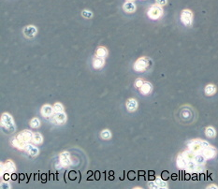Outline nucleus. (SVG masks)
<instances>
[{"label":"nucleus","mask_w":218,"mask_h":189,"mask_svg":"<svg viewBox=\"0 0 218 189\" xmlns=\"http://www.w3.org/2000/svg\"><path fill=\"white\" fill-rule=\"evenodd\" d=\"M148 66H149V59H147L146 57H141L135 62L134 69L138 72H142L148 68Z\"/></svg>","instance_id":"nucleus-4"},{"label":"nucleus","mask_w":218,"mask_h":189,"mask_svg":"<svg viewBox=\"0 0 218 189\" xmlns=\"http://www.w3.org/2000/svg\"><path fill=\"white\" fill-rule=\"evenodd\" d=\"M101 138H102L103 140H110V139L112 138V133H111V131H110V130H108V129L103 130V131L101 132Z\"/></svg>","instance_id":"nucleus-28"},{"label":"nucleus","mask_w":218,"mask_h":189,"mask_svg":"<svg viewBox=\"0 0 218 189\" xmlns=\"http://www.w3.org/2000/svg\"><path fill=\"white\" fill-rule=\"evenodd\" d=\"M54 110H53V107L46 104L44 105L42 108H41V114L44 116V117H50V116H52V113H53Z\"/></svg>","instance_id":"nucleus-11"},{"label":"nucleus","mask_w":218,"mask_h":189,"mask_svg":"<svg viewBox=\"0 0 218 189\" xmlns=\"http://www.w3.org/2000/svg\"><path fill=\"white\" fill-rule=\"evenodd\" d=\"M96 54H97V56H99V57L104 58V57H106L107 54H108V51H107V49H106L105 47L100 46V47H98V48L97 49Z\"/></svg>","instance_id":"nucleus-24"},{"label":"nucleus","mask_w":218,"mask_h":189,"mask_svg":"<svg viewBox=\"0 0 218 189\" xmlns=\"http://www.w3.org/2000/svg\"><path fill=\"white\" fill-rule=\"evenodd\" d=\"M187 160L186 158L183 156V154L178 156L177 157V166L178 168H186V166H187Z\"/></svg>","instance_id":"nucleus-14"},{"label":"nucleus","mask_w":218,"mask_h":189,"mask_svg":"<svg viewBox=\"0 0 218 189\" xmlns=\"http://www.w3.org/2000/svg\"><path fill=\"white\" fill-rule=\"evenodd\" d=\"M33 134L31 131L29 130H24L23 132H21L20 134L17 135V138L20 139L23 142L25 143H28L29 141H32V138H33Z\"/></svg>","instance_id":"nucleus-6"},{"label":"nucleus","mask_w":218,"mask_h":189,"mask_svg":"<svg viewBox=\"0 0 218 189\" xmlns=\"http://www.w3.org/2000/svg\"><path fill=\"white\" fill-rule=\"evenodd\" d=\"M155 183L157 184L158 188H167L168 187V183L166 181H164V180H162L159 177L155 179Z\"/></svg>","instance_id":"nucleus-26"},{"label":"nucleus","mask_w":218,"mask_h":189,"mask_svg":"<svg viewBox=\"0 0 218 189\" xmlns=\"http://www.w3.org/2000/svg\"><path fill=\"white\" fill-rule=\"evenodd\" d=\"M82 17H84V18H86V19H90L91 17L93 16V13H92V11L87 10H84L82 12Z\"/></svg>","instance_id":"nucleus-31"},{"label":"nucleus","mask_w":218,"mask_h":189,"mask_svg":"<svg viewBox=\"0 0 218 189\" xmlns=\"http://www.w3.org/2000/svg\"><path fill=\"white\" fill-rule=\"evenodd\" d=\"M1 125L2 128L5 130V132H8V133H11V132H14L15 130V125H14V121L11 117V115L10 113H3L2 117H1Z\"/></svg>","instance_id":"nucleus-1"},{"label":"nucleus","mask_w":218,"mask_h":189,"mask_svg":"<svg viewBox=\"0 0 218 189\" xmlns=\"http://www.w3.org/2000/svg\"><path fill=\"white\" fill-rule=\"evenodd\" d=\"M32 141L35 144H41L43 141V137L41 136V134L40 133H34L33 134V138H32Z\"/></svg>","instance_id":"nucleus-22"},{"label":"nucleus","mask_w":218,"mask_h":189,"mask_svg":"<svg viewBox=\"0 0 218 189\" xmlns=\"http://www.w3.org/2000/svg\"><path fill=\"white\" fill-rule=\"evenodd\" d=\"M216 86L214 84H208L206 85L205 89H204V92L207 96H213V94L216 93Z\"/></svg>","instance_id":"nucleus-20"},{"label":"nucleus","mask_w":218,"mask_h":189,"mask_svg":"<svg viewBox=\"0 0 218 189\" xmlns=\"http://www.w3.org/2000/svg\"><path fill=\"white\" fill-rule=\"evenodd\" d=\"M148 186H149L150 188H152V189H157V188H158V186H157V184L155 183V181H154V182H149V183H148Z\"/></svg>","instance_id":"nucleus-34"},{"label":"nucleus","mask_w":218,"mask_h":189,"mask_svg":"<svg viewBox=\"0 0 218 189\" xmlns=\"http://www.w3.org/2000/svg\"><path fill=\"white\" fill-rule=\"evenodd\" d=\"M1 188H10V185L7 184L6 183H1Z\"/></svg>","instance_id":"nucleus-38"},{"label":"nucleus","mask_w":218,"mask_h":189,"mask_svg":"<svg viewBox=\"0 0 218 189\" xmlns=\"http://www.w3.org/2000/svg\"><path fill=\"white\" fill-rule=\"evenodd\" d=\"M181 21L185 26H191L193 24V13L190 10H184L181 13Z\"/></svg>","instance_id":"nucleus-2"},{"label":"nucleus","mask_w":218,"mask_h":189,"mask_svg":"<svg viewBox=\"0 0 218 189\" xmlns=\"http://www.w3.org/2000/svg\"><path fill=\"white\" fill-rule=\"evenodd\" d=\"M205 135H206L207 138H211V139L214 138L216 136V131L212 126H208L205 129Z\"/></svg>","instance_id":"nucleus-23"},{"label":"nucleus","mask_w":218,"mask_h":189,"mask_svg":"<svg viewBox=\"0 0 218 189\" xmlns=\"http://www.w3.org/2000/svg\"><path fill=\"white\" fill-rule=\"evenodd\" d=\"M104 64H105L104 58L99 57V56H96V57L94 58V60H93V67L97 69H99V68H103Z\"/></svg>","instance_id":"nucleus-15"},{"label":"nucleus","mask_w":218,"mask_h":189,"mask_svg":"<svg viewBox=\"0 0 218 189\" xmlns=\"http://www.w3.org/2000/svg\"><path fill=\"white\" fill-rule=\"evenodd\" d=\"M54 112H63L64 111V107L61 103H55L53 106Z\"/></svg>","instance_id":"nucleus-30"},{"label":"nucleus","mask_w":218,"mask_h":189,"mask_svg":"<svg viewBox=\"0 0 218 189\" xmlns=\"http://www.w3.org/2000/svg\"><path fill=\"white\" fill-rule=\"evenodd\" d=\"M11 143H12L13 147H15V148H17V149H20V150L25 149V146H26V143L23 142L20 139H18L17 137H16L15 139H13V141H12Z\"/></svg>","instance_id":"nucleus-18"},{"label":"nucleus","mask_w":218,"mask_h":189,"mask_svg":"<svg viewBox=\"0 0 218 189\" xmlns=\"http://www.w3.org/2000/svg\"><path fill=\"white\" fill-rule=\"evenodd\" d=\"M142 84H143V81H142L141 79H138V80L135 82V86H136L137 88H140Z\"/></svg>","instance_id":"nucleus-33"},{"label":"nucleus","mask_w":218,"mask_h":189,"mask_svg":"<svg viewBox=\"0 0 218 189\" xmlns=\"http://www.w3.org/2000/svg\"><path fill=\"white\" fill-rule=\"evenodd\" d=\"M123 9L125 12L128 13H132L136 10V5L134 4L133 1H126L124 6H123Z\"/></svg>","instance_id":"nucleus-13"},{"label":"nucleus","mask_w":218,"mask_h":189,"mask_svg":"<svg viewBox=\"0 0 218 189\" xmlns=\"http://www.w3.org/2000/svg\"><path fill=\"white\" fill-rule=\"evenodd\" d=\"M126 1H134V0H126Z\"/></svg>","instance_id":"nucleus-39"},{"label":"nucleus","mask_w":218,"mask_h":189,"mask_svg":"<svg viewBox=\"0 0 218 189\" xmlns=\"http://www.w3.org/2000/svg\"><path fill=\"white\" fill-rule=\"evenodd\" d=\"M126 108L129 111H135L138 108V102L134 98H130L126 102Z\"/></svg>","instance_id":"nucleus-16"},{"label":"nucleus","mask_w":218,"mask_h":189,"mask_svg":"<svg viewBox=\"0 0 218 189\" xmlns=\"http://www.w3.org/2000/svg\"><path fill=\"white\" fill-rule=\"evenodd\" d=\"M201 144H202V150L205 149V148H207V147H209V146H211L210 143L207 142L206 141H201Z\"/></svg>","instance_id":"nucleus-36"},{"label":"nucleus","mask_w":218,"mask_h":189,"mask_svg":"<svg viewBox=\"0 0 218 189\" xmlns=\"http://www.w3.org/2000/svg\"><path fill=\"white\" fill-rule=\"evenodd\" d=\"M1 175H2V178H3V180H4V181H6V182H8V181L10 180V173H8V172H4V173H3V174H1Z\"/></svg>","instance_id":"nucleus-35"},{"label":"nucleus","mask_w":218,"mask_h":189,"mask_svg":"<svg viewBox=\"0 0 218 189\" xmlns=\"http://www.w3.org/2000/svg\"><path fill=\"white\" fill-rule=\"evenodd\" d=\"M194 161L198 165V166H202L205 164V161H206V157L203 156L202 153H197L196 154V156H195V159Z\"/></svg>","instance_id":"nucleus-19"},{"label":"nucleus","mask_w":218,"mask_h":189,"mask_svg":"<svg viewBox=\"0 0 218 189\" xmlns=\"http://www.w3.org/2000/svg\"><path fill=\"white\" fill-rule=\"evenodd\" d=\"M188 145V149L193 151L194 153L197 154V153H201L202 151V144H201V141L199 140H194L191 141L187 143Z\"/></svg>","instance_id":"nucleus-5"},{"label":"nucleus","mask_w":218,"mask_h":189,"mask_svg":"<svg viewBox=\"0 0 218 189\" xmlns=\"http://www.w3.org/2000/svg\"><path fill=\"white\" fill-rule=\"evenodd\" d=\"M140 93L142 94H148L151 93L152 91V84L150 83H143V84L141 85V87L140 88Z\"/></svg>","instance_id":"nucleus-17"},{"label":"nucleus","mask_w":218,"mask_h":189,"mask_svg":"<svg viewBox=\"0 0 218 189\" xmlns=\"http://www.w3.org/2000/svg\"><path fill=\"white\" fill-rule=\"evenodd\" d=\"M53 122L58 125H63L67 122V114L63 112H55L53 115Z\"/></svg>","instance_id":"nucleus-8"},{"label":"nucleus","mask_w":218,"mask_h":189,"mask_svg":"<svg viewBox=\"0 0 218 189\" xmlns=\"http://www.w3.org/2000/svg\"><path fill=\"white\" fill-rule=\"evenodd\" d=\"M5 166H6L7 171L10 172H16V167H15V165L12 161L9 160L8 162L5 163Z\"/></svg>","instance_id":"nucleus-27"},{"label":"nucleus","mask_w":218,"mask_h":189,"mask_svg":"<svg viewBox=\"0 0 218 189\" xmlns=\"http://www.w3.org/2000/svg\"><path fill=\"white\" fill-rule=\"evenodd\" d=\"M37 32H38V30L34 25H28L24 28V34L26 37H28V39L34 37L36 35H37Z\"/></svg>","instance_id":"nucleus-9"},{"label":"nucleus","mask_w":218,"mask_h":189,"mask_svg":"<svg viewBox=\"0 0 218 189\" xmlns=\"http://www.w3.org/2000/svg\"><path fill=\"white\" fill-rule=\"evenodd\" d=\"M30 125L31 127L33 128H38L40 125V121L39 118H33L31 121H30Z\"/></svg>","instance_id":"nucleus-29"},{"label":"nucleus","mask_w":218,"mask_h":189,"mask_svg":"<svg viewBox=\"0 0 218 189\" xmlns=\"http://www.w3.org/2000/svg\"><path fill=\"white\" fill-rule=\"evenodd\" d=\"M148 16L153 19V20H157L162 15H163V10L161 6L159 5H153L149 10H148Z\"/></svg>","instance_id":"nucleus-3"},{"label":"nucleus","mask_w":218,"mask_h":189,"mask_svg":"<svg viewBox=\"0 0 218 189\" xmlns=\"http://www.w3.org/2000/svg\"><path fill=\"white\" fill-rule=\"evenodd\" d=\"M25 150H26V152L31 156H37L40 153V151L38 149V147H36L32 144H29L27 143L26 146H25Z\"/></svg>","instance_id":"nucleus-12"},{"label":"nucleus","mask_w":218,"mask_h":189,"mask_svg":"<svg viewBox=\"0 0 218 189\" xmlns=\"http://www.w3.org/2000/svg\"><path fill=\"white\" fill-rule=\"evenodd\" d=\"M207 188H209V189H217V188H218V186H217V185H215V184H210V185H208V186H207Z\"/></svg>","instance_id":"nucleus-37"},{"label":"nucleus","mask_w":218,"mask_h":189,"mask_svg":"<svg viewBox=\"0 0 218 189\" xmlns=\"http://www.w3.org/2000/svg\"><path fill=\"white\" fill-rule=\"evenodd\" d=\"M60 164L63 167H68L71 165V160H70V156L68 152H63L60 155Z\"/></svg>","instance_id":"nucleus-10"},{"label":"nucleus","mask_w":218,"mask_h":189,"mask_svg":"<svg viewBox=\"0 0 218 189\" xmlns=\"http://www.w3.org/2000/svg\"><path fill=\"white\" fill-rule=\"evenodd\" d=\"M183 156L186 158L187 161H190V160H194L195 159V156H196V153H194L193 151L191 150H187V151H185L183 153Z\"/></svg>","instance_id":"nucleus-25"},{"label":"nucleus","mask_w":218,"mask_h":189,"mask_svg":"<svg viewBox=\"0 0 218 189\" xmlns=\"http://www.w3.org/2000/svg\"><path fill=\"white\" fill-rule=\"evenodd\" d=\"M155 2H156L157 5L163 7V6H166V5H167L168 0H155Z\"/></svg>","instance_id":"nucleus-32"},{"label":"nucleus","mask_w":218,"mask_h":189,"mask_svg":"<svg viewBox=\"0 0 218 189\" xmlns=\"http://www.w3.org/2000/svg\"><path fill=\"white\" fill-rule=\"evenodd\" d=\"M201 153H202L203 156L206 157V159H212V158H213V157L216 156L217 151H216V149H215L214 147L209 146V147L203 149V150L201 151Z\"/></svg>","instance_id":"nucleus-7"},{"label":"nucleus","mask_w":218,"mask_h":189,"mask_svg":"<svg viewBox=\"0 0 218 189\" xmlns=\"http://www.w3.org/2000/svg\"><path fill=\"white\" fill-rule=\"evenodd\" d=\"M198 165L194 161V160H190L187 162V166H186V169L188 172H196L197 171V168H198Z\"/></svg>","instance_id":"nucleus-21"}]
</instances>
